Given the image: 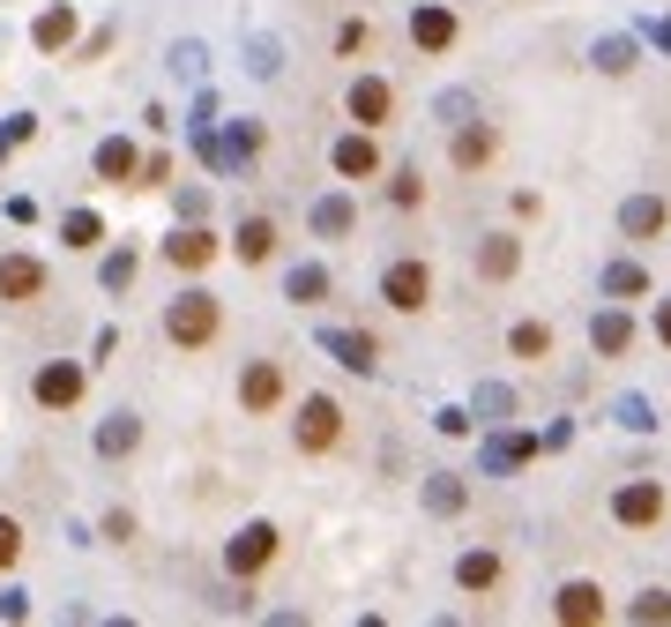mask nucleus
Instances as JSON below:
<instances>
[{
  "label": "nucleus",
  "mask_w": 671,
  "mask_h": 627,
  "mask_svg": "<svg viewBox=\"0 0 671 627\" xmlns=\"http://www.w3.org/2000/svg\"><path fill=\"white\" fill-rule=\"evenodd\" d=\"M224 329V306H216L210 292H187V299H172V314H165V336L179 344V351H202L210 336Z\"/></svg>",
  "instance_id": "nucleus-1"
},
{
  "label": "nucleus",
  "mask_w": 671,
  "mask_h": 627,
  "mask_svg": "<svg viewBox=\"0 0 671 627\" xmlns=\"http://www.w3.org/2000/svg\"><path fill=\"white\" fill-rule=\"evenodd\" d=\"M336 441H343V411H336L329 396H306V404H298V449H306V456H329Z\"/></svg>",
  "instance_id": "nucleus-2"
},
{
  "label": "nucleus",
  "mask_w": 671,
  "mask_h": 627,
  "mask_svg": "<svg viewBox=\"0 0 671 627\" xmlns=\"http://www.w3.org/2000/svg\"><path fill=\"white\" fill-rule=\"evenodd\" d=\"M425 292H433V277H425V262H388L380 269V299L396 306V314H419Z\"/></svg>",
  "instance_id": "nucleus-3"
},
{
  "label": "nucleus",
  "mask_w": 671,
  "mask_h": 627,
  "mask_svg": "<svg viewBox=\"0 0 671 627\" xmlns=\"http://www.w3.org/2000/svg\"><path fill=\"white\" fill-rule=\"evenodd\" d=\"M276 523H247V531H239V538H232V576H261V568H269V560H276Z\"/></svg>",
  "instance_id": "nucleus-4"
},
{
  "label": "nucleus",
  "mask_w": 671,
  "mask_h": 627,
  "mask_svg": "<svg viewBox=\"0 0 671 627\" xmlns=\"http://www.w3.org/2000/svg\"><path fill=\"white\" fill-rule=\"evenodd\" d=\"M45 292V262H31V254H0V299L8 306H23V299Z\"/></svg>",
  "instance_id": "nucleus-5"
},
{
  "label": "nucleus",
  "mask_w": 671,
  "mask_h": 627,
  "mask_svg": "<svg viewBox=\"0 0 671 627\" xmlns=\"http://www.w3.org/2000/svg\"><path fill=\"white\" fill-rule=\"evenodd\" d=\"M239 404H247V411H276V404H284V367H276V359H254L247 381H239Z\"/></svg>",
  "instance_id": "nucleus-6"
},
{
  "label": "nucleus",
  "mask_w": 671,
  "mask_h": 627,
  "mask_svg": "<svg viewBox=\"0 0 671 627\" xmlns=\"http://www.w3.org/2000/svg\"><path fill=\"white\" fill-rule=\"evenodd\" d=\"M612 515H620V523H634V531H649V523L664 515V486H627V494L612 501Z\"/></svg>",
  "instance_id": "nucleus-7"
},
{
  "label": "nucleus",
  "mask_w": 671,
  "mask_h": 627,
  "mask_svg": "<svg viewBox=\"0 0 671 627\" xmlns=\"http://www.w3.org/2000/svg\"><path fill=\"white\" fill-rule=\"evenodd\" d=\"M388 113H396V90H388V83L366 76V83L351 90V120H358V127H388Z\"/></svg>",
  "instance_id": "nucleus-8"
},
{
  "label": "nucleus",
  "mask_w": 671,
  "mask_h": 627,
  "mask_svg": "<svg viewBox=\"0 0 671 627\" xmlns=\"http://www.w3.org/2000/svg\"><path fill=\"white\" fill-rule=\"evenodd\" d=\"M75 396H83V367H45V374H38V404L68 411Z\"/></svg>",
  "instance_id": "nucleus-9"
},
{
  "label": "nucleus",
  "mask_w": 671,
  "mask_h": 627,
  "mask_svg": "<svg viewBox=\"0 0 671 627\" xmlns=\"http://www.w3.org/2000/svg\"><path fill=\"white\" fill-rule=\"evenodd\" d=\"M411 38H419L425 53H448V45H456V15H448V8H419Z\"/></svg>",
  "instance_id": "nucleus-10"
},
{
  "label": "nucleus",
  "mask_w": 671,
  "mask_h": 627,
  "mask_svg": "<svg viewBox=\"0 0 671 627\" xmlns=\"http://www.w3.org/2000/svg\"><path fill=\"white\" fill-rule=\"evenodd\" d=\"M560 620H604V597H597V583H567L560 590Z\"/></svg>",
  "instance_id": "nucleus-11"
},
{
  "label": "nucleus",
  "mask_w": 671,
  "mask_h": 627,
  "mask_svg": "<svg viewBox=\"0 0 671 627\" xmlns=\"http://www.w3.org/2000/svg\"><path fill=\"white\" fill-rule=\"evenodd\" d=\"M165 254L179 262V269H202V262H216V240H210V232H172Z\"/></svg>",
  "instance_id": "nucleus-12"
},
{
  "label": "nucleus",
  "mask_w": 671,
  "mask_h": 627,
  "mask_svg": "<svg viewBox=\"0 0 671 627\" xmlns=\"http://www.w3.org/2000/svg\"><path fill=\"white\" fill-rule=\"evenodd\" d=\"M269 247H276V224H269V217H247V224H239V262H269Z\"/></svg>",
  "instance_id": "nucleus-13"
},
{
  "label": "nucleus",
  "mask_w": 671,
  "mask_h": 627,
  "mask_svg": "<svg viewBox=\"0 0 671 627\" xmlns=\"http://www.w3.org/2000/svg\"><path fill=\"white\" fill-rule=\"evenodd\" d=\"M507 351H515V359H545V351H552L545 322H522V329H507Z\"/></svg>",
  "instance_id": "nucleus-14"
},
{
  "label": "nucleus",
  "mask_w": 671,
  "mask_h": 627,
  "mask_svg": "<svg viewBox=\"0 0 671 627\" xmlns=\"http://www.w3.org/2000/svg\"><path fill=\"white\" fill-rule=\"evenodd\" d=\"M336 172H351V179H358V172H374V142H366V135L336 142Z\"/></svg>",
  "instance_id": "nucleus-15"
},
{
  "label": "nucleus",
  "mask_w": 671,
  "mask_h": 627,
  "mask_svg": "<svg viewBox=\"0 0 671 627\" xmlns=\"http://www.w3.org/2000/svg\"><path fill=\"white\" fill-rule=\"evenodd\" d=\"M456 576H462V590H493V583H501V560H493V553H470Z\"/></svg>",
  "instance_id": "nucleus-16"
},
{
  "label": "nucleus",
  "mask_w": 671,
  "mask_h": 627,
  "mask_svg": "<svg viewBox=\"0 0 671 627\" xmlns=\"http://www.w3.org/2000/svg\"><path fill=\"white\" fill-rule=\"evenodd\" d=\"M522 269V247L515 240H485V277H515Z\"/></svg>",
  "instance_id": "nucleus-17"
},
{
  "label": "nucleus",
  "mask_w": 671,
  "mask_h": 627,
  "mask_svg": "<svg viewBox=\"0 0 671 627\" xmlns=\"http://www.w3.org/2000/svg\"><path fill=\"white\" fill-rule=\"evenodd\" d=\"M493 158V127H470V135H456V165H485Z\"/></svg>",
  "instance_id": "nucleus-18"
},
{
  "label": "nucleus",
  "mask_w": 671,
  "mask_h": 627,
  "mask_svg": "<svg viewBox=\"0 0 671 627\" xmlns=\"http://www.w3.org/2000/svg\"><path fill=\"white\" fill-rule=\"evenodd\" d=\"M68 38H75V15H68V8H52V15L38 23V45L52 53V45H68Z\"/></svg>",
  "instance_id": "nucleus-19"
},
{
  "label": "nucleus",
  "mask_w": 671,
  "mask_h": 627,
  "mask_svg": "<svg viewBox=\"0 0 671 627\" xmlns=\"http://www.w3.org/2000/svg\"><path fill=\"white\" fill-rule=\"evenodd\" d=\"M97 172H105V179H127V172H134V150H127V142H105V150H97Z\"/></svg>",
  "instance_id": "nucleus-20"
},
{
  "label": "nucleus",
  "mask_w": 671,
  "mask_h": 627,
  "mask_svg": "<svg viewBox=\"0 0 671 627\" xmlns=\"http://www.w3.org/2000/svg\"><path fill=\"white\" fill-rule=\"evenodd\" d=\"M15 553H23V523L0 515V568H15Z\"/></svg>",
  "instance_id": "nucleus-21"
},
{
  "label": "nucleus",
  "mask_w": 671,
  "mask_h": 627,
  "mask_svg": "<svg viewBox=\"0 0 671 627\" xmlns=\"http://www.w3.org/2000/svg\"><path fill=\"white\" fill-rule=\"evenodd\" d=\"M627 322H620V314H612V322H604V329H597V351H627Z\"/></svg>",
  "instance_id": "nucleus-22"
},
{
  "label": "nucleus",
  "mask_w": 671,
  "mask_h": 627,
  "mask_svg": "<svg viewBox=\"0 0 671 627\" xmlns=\"http://www.w3.org/2000/svg\"><path fill=\"white\" fill-rule=\"evenodd\" d=\"M68 247H97V217H68Z\"/></svg>",
  "instance_id": "nucleus-23"
},
{
  "label": "nucleus",
  "mask_w": 671,
  "mask_h": 627,
  "mask_svg": "<svg viewBox=\"0 0 671 627\" xmlns=\"http://www.w3.org/2000/svg\"><path fill=\"white\" fill-rule=\"evenodd\" d=\"M120 449H134V418H120V426H105V456H120Z\"/></svg>",
  "instance_id": "nucleus-24"
},
{
  "label": "nucleus",
  "mask_w": 671,
  "mask_h": 627,
  "mask_svg": "<svg viewBox=\"0 0 671 627\" xmlns=\"http://www.w3.org/2000/svg\"><path fill=\"white\" fill-rule=\"evenodd\" d=\"M627 232H657V202H627Z\"/></svg>",
  "instance_id": "nucleus-25"
},
{
  "label": "nucleus",
  "mask_w": 671,
  "mask_h": 627,
  "mask_svg": "<svg viewBox=\"0 0 671 627\" xmlns=\"http://www.w3.org/2000/svg\"><path fill=\"white\" fill-rule=\"evenodd\" d=\"M664 336H671V314H664Z\"/></svg>",
  "instance_id": "nucleus-26"
}]
</instances>
